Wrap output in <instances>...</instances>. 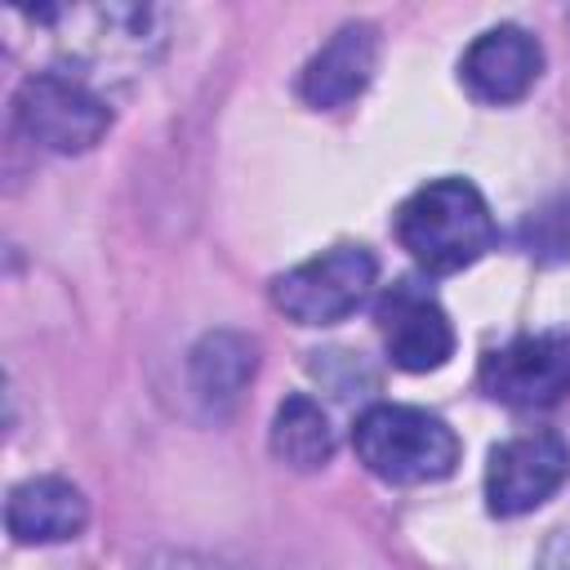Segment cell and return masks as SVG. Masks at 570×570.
I'll return each instance as SVG.
<instances>
[{"label":"cell","instance_id":"5","mask_svg":"<svg viewBox=\"0 0 570 570\" xmlns=\"http://www.w3.org/2000/svg\"><path fill=\"white\" fill-rule=\"evenodd\" d=\"M570 476V445L557 432L508 436L485 463V508L494 517H521L548 503Z\"/></svg>","mask_w":570,"mask_h":570},{"label":"cell","instance_id":"3","mask_svg":"<svg viewBox=\"0 0 570 570\" xmlns=\"http://www.w3.org/2000/svg\"><path fill=\"white\" fill-rule=\"evenodd\" d=\"M374 254L361 245H334L272 281V303L294 325H334L352 316L374 289Z\"/></svg>","mask_w":570,"mask_h":570},{"label":"cell","instance_id":"4","mask_svg":"<svg viewBox=\"0 0 570 570\" xmlns=\"http://www.w3.org/2000/svg\"><path fill=\"white\" fill-rule=\"evenodd\" d=\"M13 116L31 142H40L45 151H58V156L89 151L94 142H102V134L111 125L107 102L85 80L67 76V71L27 76L18 85Z\"/></svg>","mask_w":570,"mask_h":570},{"label":"cell","instance_id":"11","mask_svg":"<svg viewBox=\"0 0 570 570\" xmlns=\"http://www.w3.org/2000/svg\"><path fill=\"white\" fill-rule=\"evenodd\" d=\"M258 370V347L236 334V330H218V334H205L191 352V392L214 405V410H227L245 383L254 379Z\"/></svg>","mask_w":570,"mask_h":570},{"label":"cell","instance_id":"6","mask_svg":"<svg viewBox=\"0 0 570 570\" xmlns=\"http://www.w3.org/2000/svg\"><path fill=\"white\" fill-rule=\"evenodd\" d=\"M481 387L512 410H548L570 392V338L521 334L481 361Z\"/></svg>","mask_w":570,"mask_h":570},{"label":"cell","instance_id":"9","mask_svg":"<svg viewBox=\"0 0 570 570\" xmlns=\"http://www.w3.org/2000/svg\"><path fill=\"white\" fill-rule=\"evenodd\" d=\"M374 62H379V36H374V27L370 22H347V27H338L312 53V62L303 67L298 94H303L307 107L334 111V107L352 102L370 85Z\"/></svg>","mask_w":570,"mask_h":570},{"label":"cell","instance_id":"10","mask_svg":"<svg viewBox=\"0 0 570 570\" xmlns=\"http://www.w3.org/2000/svg\"><path fill=\"white\" fill-rule=\"evenodd\" d=\"M4 521L18 543H67L85 530L89 503L80 485H71L67 476H31L13 485L4 503Z\"/></svg>","mask_w":570,"mask_h":570},{"label":"cell","instance_id":"7","mask_svg":"<svg viewBox=\"0 0 570 570\" xmlns=\"http://www.w3.org/2000/svg\"><path fill=\"white\" fill-rule=\"evenodd\" d=\"M374 321H379V334H383L392 365L405 374L441 370L454 356V325H450L445 307L414 281L387 285L379 307H374Z\"/></svg>","mask_w":570,"mask_h":570},{"label":"cell","instance_id":"8","mask_svg":"<svg viewBox=\"0 0 570 570\" xmlns=\"http://www.w3.org/2000/svg\"><path fill=\"white\" fill-rule=\"evenodd\" d=\"M539 71H543L539 40L525 27H512V22L481 31L468 45L463 62H459V76H463L468 94L481 98V102H499V107L525 98L530 85L539 80Z\"/></svg>","mask_w":570,"mask_h":570},{"label":"cell","instance_id":"12","mask_svg":"<svg viewBox=\"0 0 570 570\" xmlns=\"http://www.w3.org/2000/svg\"><path fill=\"white\" fill-rule=\"evenodd\" d=\"M272 454L298 472H312L321 463H330L334 454V432L325 410L312 396H285L276 419H272Z\"/></svg>","mask_w":570,"mask_h":570},{"label":"cell","instance_id":"2","mask_svg":"<svg viewBox=\"0 0 570 570\" xmlns=\"http://www.w3.org/2000/svg\"><path fill=\"white\" fill-rule=\"evenodd\" d=\"M356 459L387 485L445 481L459 463V436L445 419L419 405H370L352 428Z\"/></svg>","mask_w":570,"mask_h":570},{"label":"cell","instance_id":"1","mask_svg":"<svg viewBox=\"0 0 570 570\" xmlns=\"http://www.w3.org/2000/svg\"><path fill=\"white\" fill-rule=\"evenodd\" d=\"M396 240L423 272L450 276L494 245V218L468 178H436L396 209Z\"/></svg>","mask_w":570,"mask_h":570}]
</instances>
